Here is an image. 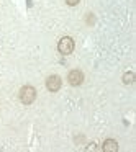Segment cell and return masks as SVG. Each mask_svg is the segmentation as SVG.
Listing matches in <instances>:
<instances>
[{
	"label": "cell",
	"instance_id": "1",
	"mask_svg": "<svg viewBox=\"0 0 136 152\" xmlns=\"http://www.w3.org/2000/svg\"><path fill=\"white\" fill-rule=\"evenodd\" d=\"M36 98V90L31 85H25L20 88V100L23 105H31Z\"/></svg>",
	"mask_w": 136,
	"mask_h": 152
},
{
	"label": "cell",
	"instance_id": "2",
	"mask_svg": "<svg viewBox=\"0 0 136 152\" xmlns=\"http://www.w3.org/2000/svg\"><path fill=\"white\" fill-rule=\"evenodd\" d=\"M57 49H59V53L62 54V56L71 54L74 51V39H72V38H69V36L61 38L59 44H57Z\"/></svg>",
	"mask_w": 136,
	"mask_h": 152
},
{
	"label": "cell",
	"instance_id": "3",
	"mask_svg": "<svg viewBox=\"0 0 136 152\" xmlns=\"http://www.w3.org/2000/svg\"><path fill=\"white\" fill-rule=\"evenodd\" d=\"M67 80H69V83L72 87H79L84 82V74L80 70H71L69 75H67Z\"/></svg>",
	"mask_w": 136,
	"mask_h": 152
},
{
	"label": "cell",
	"instance_id": "4",
	"mask_svg": "<svg viewBox=\"0 0 136 152\" xmlns=\"http://www.w3.org/2000/svg\"><path fill=\"white\" fill-rule=\"evenodd\" d=\"M46 87L49 92H57L61 88V77L59 75H49L46 80Z\"/></svg>",
	"mask_w": 136,
	"mask_h": 152
},
{
	"label": "cell",
	"instance_id": "5",
	"mask_svg": "<svg viewBox=\"0 0 136 152\" xmlns=\"http://www.w3.org/2000/svg\"><path fill=\"white\" fill-rule=\"evenodd\" d=\"M103 151L105 152H116L118 151V142L115 139H107L103 142Z\"/></svg>",
	"mask_w": 136,
	"mask_h": 152
},
{
	"label": "cell",
	"instance_id": "6",
	"mask_svg": "<svg viewBox=\"0 0 136 152\" xmlns=\"http://www.w3.org/2000/svg\"><path fill=\"white\" fill-rule=\"evenodd\" d=\"M133 80H135V74H133V72H126V74H123V82H125L126 85L133 83Z\"/></svg>",
	"mask_w": 136,
	"mask_h": 152
},
{
	"label": "cell",
	"instance_id": "7",
	"mask_svg": "<svg viewBox=\"0 0 136 152\" xmlns=\"http://www.w3.org/2000/svg\"><path fill=\"white\" fill-rule=\"evenodd\" d=\"M79 2H80V0H66V4H67V5H71V7H74V5H77Z\"/></svg>",
	"mask_w": 136,
	"mask_h": 152
}]
</instances>
